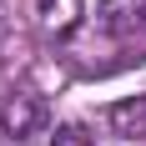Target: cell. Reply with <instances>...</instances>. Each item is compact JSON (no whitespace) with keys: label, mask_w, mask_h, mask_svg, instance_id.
Returning <instances> with one entry per match:
<instances>
[{"label":"cell","mask_w":146,"mask_h":146,"mask_svg":"<svg viewBox=\"0 0 146 146\" xmlns=\"http://www.w3.org/2000/svg\"><path fill=\"white\" fill-rule=\"evenodd\" d=\"M106 126L116 136H146V96H131V101L106 106Z\"/></svg>","instance_id":"obj_4"},{"label":"cell","mask_w":146,"mask_h":146,"mask_svg":"<svg viewBox=\"0 0 146 146\" xmlns=\"http://www.w3.org/2000/svg\"><path fill=\"white\" fill-rule=\"evenodd\" d=\"M50 146H91V136H86V126H60L50 136Z\"/></svg>","instance_id":"obj_5"},{"label":"cell","mask_w":146,"mask_h":146,"mask_svg":"<svg viewBox=\"0 0 146 146\" xmlns=\"http://www.w3.org/2000/svg\"><path fill=\"white\" fill-rule=\"evenodd\" d=\"M81 15H86L81 0H35V20H40L45 35H71L81 25Z\"/></svg>","instance_id":"obj_3"},{"label":"cell","mask_w":146,"mask_h":146,"mask_svg":"<svg viewBox=\"0 0 146 146\" xmlns=\"http://www.w3.org/2000/svg\"><path fill=\"white\" fill-rule=\"evenodd\" d=\"M45 126H50L45 96H35V91H10V96H5V106H0V136H5V141H30V136H40Z\"/></svg>","instance_id":"obj_1"},{"label":"cell","mask_w":146,"mask_h":146,"mask_svg":"<svg viewBox=\"0 0 146 146\" xmlns=\"http://www.w3.org/2000/svg\"><path fill=\"white\" fill-rule=\"evenodd\" d=\"M96 25L111 40H146V0H96Z\"/></svg>","instance_id":"obj_2"}]
</instances>
